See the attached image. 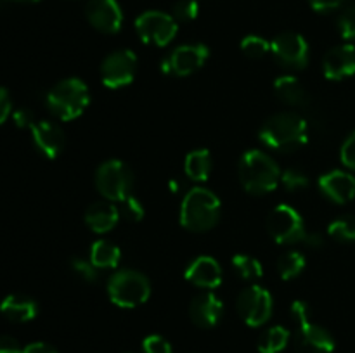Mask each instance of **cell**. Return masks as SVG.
I'll return each mask as SVG.
<instances>
[{
	"label": "cell",
	"mask_w": 355,
	"mask_h": 353,
	"mask_svg": "<svg viewBox=\"0 0 355 353\" xmlns=\"http://www.w3.org/2000/svg\"><path fill=\"white\" fill-rule=\"evenodd\" d=\"M239 180L250 194H269L279 183L281 170L269 154L253 149L239 159Z\"/></svg>",
	"instance_id": "3"
},
{
	"label": "cell",
	"mask_w": 355,
	"mask_h": 353,
	"mask_svg": "<svg viewBox=\"0 0 355 353\" xmlns=\"http://www.w3.org/2000/svg\"><path fill=\"white\" fill-rule=\"evenodd\" d=\"M274 89H276L277 97L284 104H290V106H305L309 102L307 90L304 89V85L295 76H279L276 80V83H274Z\"/></svg>",
	"instance_id": "22"
},
{
	"label": "cell",
	"mask_w": 355,
	"mask_h": 353,
	"mask_svg": "<svg viewBox=\"0 0 355 353\" xmlns=\"http://www.w3.org/2000/svg\"><path fill=\"white\" fill-rule=\"evenodd\" d=\"M322 71L328 80L349 78L355 73V47L350 44L338 45L326 54Z\"/></svg>",
	"instance_id": "18"
},
{
	"label": "cell",
	"mask_w": 355,
	"mask_h": 353,
	"mask_svg": "<svg viewBox=\"0 0 355 353\" xmlns=\"http://www.w3.org/2000/svg\"><path fill=\"white\" fill-rule=\"evenodd\" d=\"M120 220L118 206L111 203H94L85 211V224L96 234H106Z\"/></svg>",
	"instance_id": "20"
},
{
	"label": "cell",
	"mask_w": 355,
	"mask_h": 353,
	"mask_svg": "<svg viewBox=\"0 0 355 353\" xmlns=\"http://www.w3.org/2000/svg\"><path fill=\"white\" fill-rule=\"evenodd\" d=\"M186 279L205 289H215L222 284V269L211 256H198L186 269Z\"/></svg>",
	"instance_id": "19"
},
{
	"label": "cell",
	"mask_w": 355,
	"mask_h": 353,
	"mask_svg": "<svg viewBox=\"0 0 355 353\" xmlns=\"http://www.w3.org/2000/svg\"><path fill=\"white\" fill-rule=\"evenodd\" d=\"M189 315L198 327H215L224 315V303L217 294L201 293L191 301Z\"/></svg>",
	"instance_id": "15"
},
{
	"label": "cell",
	"mask_w": 355,
	"mask_h": 353,
	"mask_svg": "<svg viewBox=\"0 0 355 353\" xmlns=\"http://www.w3.org/2000/svg\"><path fill=\"white\" fill-rule=\"evenodd\" d=\"M137 71V57L132 51L123 48L107 55L101 66V78L107 89H123L130 85Z\"/></svg>",
	"instance_id": "11"
},
{
	"label": "cell",
	"mask_w": 355,
	"mask_h": 353,
	"mask_svg": "<svg viewBox=\"0 0 355 353\" xmlns=\"http://www.w3.org/2000/svg\"><path fill=\"white\" fill-rule=\"evenodd\" d=\"M135 30L144 44L165 47L175 38L179 24L170 14L162 10H148L135 19Z\"/></svg>",
	"instance_id": "9"
},
{
	"label": "cell",
	"mask_w": 355,
	"mask_h": 353,
	"mask_svg": "<svg viewBox=\"0 0 355 353\" xmlns=\"http://www.w3.org/2000/svg\"><path fill=\"white\" fill-rule=\"evenodd\" d=\"M340 158H342V163L347 168L355 170V132L352 135H349V138L343 142L342 151H340Z\"/></svg>",
	"instance_id": "36"
},
{
	"label": "cell",
	"mask_w": 355,
	"mask_h": 353,
	"mask_svg": "<svg viewBox=\"0 0 355 353\" xmlns=\"http://www.w3.org/2000/svg\"><path fill=\"white\" fill-rule=\"evenodd\" d=\"M14 2H38V0H14Z\"/></svg>",
	"instance_id": "45"
},
{
	"label": "cell",
	"mask_w": 355,
	"mask_h": 353,
	"mask_svg": "<svg viewBox=\"0 0 355 353\" xmlns=\"http://www.w3.org/2000/svg\"><path fill=\"white\" fill-rule=\"evenodd\" d=\"M291 315L298 324L295 346L298 353H333L335 352V339L321 325L311 322L309 307L305 301H293Z\"/></svg>",
	"instance_id": "5"
},
{
	"label": "cell",
	"mask_w": 355,
	"mask_h": 353,
	"mask_svg": "<svg viewBox=\"0 0 355 353\" xmlns=\"http://www.w3.org/2000/svg\"><path fill=\"white\" fill-rule=\"evenodd\" d=\"M118 211H120V218H125L127 221H139L144 218V208L141 201L135 199L134 196H127L123 201H120Z\"/></svg>",
	"instance_id": "30"
},
{
	"label": "cell",
	"mask_w": 355,
	"mask_h": 353,
	"mask_svg": "<svg viewBox=\"0 0 355 353\" xmlns=\"http://www.w3.org/2000/svg\"><path fill=\"white\" fill-rule=\"evenodd\" d=\"M10 109H12V102H10L9 92L0 87V125L9 118Z\"/></svg>",
	"instance_id": "40"
},
{
	"label": "cell",
	"mask_w": 355,
	"mask_h": 353,
	"mask_svg": "<svg viewBox=\"0 0 355 353\" xmlns=\"http://www.w3.org/2000/svg\"><path fill=\"white\" fill-rule=\"evenodd\" d=\"M31 130V137H33L35 145L38 151L49 159H54L61 154L62 147H64V134L61 128L51 121H35Z\"/></svg>",
	"instance_id": "17"
},
{
	"label": "cell",
	"mask_w": 355,
	"mask_h": 353,
	"mask_svg": "<svg viewBox=\"0 0 355 353\" xmlns=\"http://www.w3.org/2000/svg\"><path fill=\"white\" fill-rule=\"evenodd\" d=\"M307 121L297 113L274 114L260 128V141L281 152L297 151L307 142Z\"/></svg>",
	"instance_id": "1"
},
{
	"label": "cell",
	"mask_w": 355,
	"mask_h": 353,
	"mask_svg": "<svg viewBox=\"0 0 355 353\" xmlns=\"http://www.w3.org/2000/svg\"><path fill=\"white\" fill-rule=\"evenodd\" d=\"M267 230L270 237L279 244H297L304 242L309 232L305 230L304 218L290 204H279L270 211L267 218Z\"/></svg>",
	"instance_id": "8"
},
{
	"label": "cell",
	"mask_w": 355,
	"mask_h": 353,
	"mask_svg": "<svg viewBox=\"0 0 355 353\" xmlns=\"http://www.w3.org/2000/svg\"><path fill=\"white\" fill-rule=\"evenodd\" d=\"M107 294L116 307L135 308L146 303L151 294V282L137 270H120L107 282Z\"/></svg>",
	"instance_id": "6"
},
{
	"label": "cell",
	"mask_w": 355,
	"mask_h": 353,
	"mask_svg": "<svg viewBox=\"0 0 355 353\" xmlns=\"http://www.w3.org/2000/svg\"><path fill=\"white\" fill-rule=\"evenodd\" d=\"M328 232L331 234V237L336 239V241H355V217L349 215V217L338 218V220H335L333 224H329Z\"/></svg>",
	"instance_id": "28"
},
{
	"label": "cell",
	"mask_w": 355,
	"mask_h": 353,
	"mask_svg": "<svg viewBox=\"0 0 355 353\" xmlns=\"http://www.w3.org/2000/svg\"><path fill=\"white\" fill-rule=\"evenodd\" d=\"M232 266L238 270V273L245 280H255L263 275L262 263L257 258H253V256L236 255L234 258H232Z\"/></svg>",
	"instance_id": "27"
},
{
	"label": "cell",
	"mask_w": 355,
	"mask_h": 353,
	"mask_svg": "<svg viewBox=\"0 0 355 353\" xmlns=\"http://www.w3.org/2000/svg\"><path fill=\"white\" fill-rule=\"evenodd\" d=\"M71 269L75 270V273H78L83 280H87V282H94V280H97V266L90 262V258L89 260L73 258Z\"/></svg>",
	"instance_id": "34"
},
{
	"label": "cell",
	"mask_w": 355,
	"mask_h": 353,
	"mask_svg": "<svg viewBox=\"0 0 355 353\" xmlns=\"http://www.w3.org/2000/svg\"><path fill=\"white\" fill-rule=\"evenodd\" d=\"M168 185H170V190H172V192H177V190L180 189V183L177 182V180H170Z\"/></svg>",
	"instance_id": "44"
},
{
	"label": "cell",
	"mask_w": 355,
	"mask_h": 353,
	"mask_svg": "<svg viewBox=\"0 0 355 353\" xmlns=\"http://www.w3.org/2000/svg\"><path fill=\"white\" fill-rule=\"evenodd\" d=\"M220 218V199L205 187H194L180 204V224L191 232L210 230Z\"/></svg>",
	"instance_id": "2"
},
{
	"label": "cell",
	"mask_w": 355,
	"mask_h": 353,
	"mask_svg": "<svg viewBox=\"0 0 355 353\" xmlns=\"http://www.w3.org/2000/svg\"><path fill=\"white\" fill-rule=\"evenodd\" d=\"M162 71L165 73V75H172V66H170V62H168V57H166L165 61L162 62Z\"/></svg>",
	"instance_id": "43"
},
{
	"label": "cell",
	"mask_w": 355,
	"mask_h": 353,
	"mask_svg": "<svg viewBox=\"0 0 355 353\" xmlns=\"http://www.w3.org/2000/svg\"><path fill=\"white\" fill-rule=\"evenodd\" d=\"M322 242H324V241H322V237L319 234H307L304 244L311 246V248H321Z\"/></svg>",
	"instance_id": "42"
},
{
	"label": "cell",
	"mask_w": 355,
	"mask_h": 353,
	"mask_svg": "<svg viewBox=\"0 0 355 353\" xmlns=\"http://www.w3.org/2000/svg\"><path fill=\"white\" fill-rule=\"evenodd\" d=\"M90 102L89 87L78 78H66L55 83L47 93L49 109L59 120L69 121L78 118Z\"/></svg>",
	"instance_id": "4"
},
{
	"label": "cell",
	"mask_w": 355,
	"mask_h": 353,
	"mask_svg": "<svg viewBox=\"0 0 355 353\" xmlns=\"http://www.w3.org/2000/svg\"><path fill=\"white\" fill-rule=\"evenodd\" d=\"M0 311L10 322L23 324V322H30L37 317L38 305L37 301L23 296V294H10L0 303Z\"/></svg>",
	"instance_id": "21"
},
{
	"label": "cell",
	"mask_w": 355,
	"mask_h": 353,
	"mask_svg": "<svg viewBox=\"0 0 355 353\" xmlns=\"http://www.w3.org/2000/svg\"><path fill=\"white\" fill-rule=\"evenodd\" d=\"M241 51L250 59H262L270 52V42L262 37H257V35H250V37L243 38Z\"/></svg>",
	"instance_id": "29"
},
{
	"label": "cell",
	"mask_w": 355,
	"mask_h": 353,
	"mask_svg": "<svg viewBox=\"0 0 355 353\" xmlns=\"http://www.w3.org/2000/svg\"><path fill=\"white\" fill-rule=\"evenodd\" d=\"M290 341V331L283 325H274L267 329L259 338V352L260 353H281L286 348Z\"/></svg>",
	"instance_id": "25"
},
{
	"label": "cell",
	"mask_w": 355,
	"mask_h": 353,
	"mask_svg": "<svg viewBox=\"0 0 355 353\" xmlns=\"http://www.w3.org/2000/svg\"><path fill=\"white\" fill-rule=\"evenodd\" d=\"M198 12H200V7H198L196 0H180V2H177L172 9V16L177 23H179V21L187 23V21L196 19Z\"/></svg>",
	"instance_id": "31"
},
{
	"label": "cell",
	"mask_w": 355,
	"mask_h": 353,
	"mask_svg": "<svg viewBox=\"0 0 355 353\" xmlns=\"http://www.w3.org/2000/svg\"><path fill=\"white\" fill-rule=\"evenodd\" d=\"M236 307H238L239 317L246 325L260 327L272 315L274 303L269 291L260 286H250L239 294Z\"/></svg>",
	"instance_id": "10"
},
{
	"label": "cell",
	"mask_w": 355,
	"mask_h": 353,
	"mask_svg": "<svg viewBox=\"0 0 355 353\" xmlns=\"http://www.w3.org/2000/svg\"><path fill=\"white\" fill-rule=\"evenodd\" d=\"M184 172L194 182H205L211 172V154L208 149L189 152L184 161Z\"/></svg>",
	"instance_id": "23"
},
{
	"label": "cell",
	"mask_w": 355,
	"mask_h": 353,
	"mask_svg": "<svg viewBox=\"0 0 355 353\" xmlns=\"http://www.w3.org/2000/svg\"><path fill=\"white\" fill-rule=\"evenodd\" d=\"M12 118H14V123H16V127H19V128H31L35 125L33 113H31L30 109H26V107H21V109L14 111Z\"/></svg>",
	"instance_id": "37"
},
{
	"label": "cell",
	"mask_w": 355,
	"mask_h": 353,
	"mask_svg": "<svg viewBox=\"0 0 355 353\" xmlns=\"http://www.w3.org/2000/svg\"><path fill=\"white\" fill-rule=\"evenodd\" d=\"M85 14L89 23L103 33H116L123 21V12L116 0H90Z\"/></svg>",
	"instance_id": "13"
},
{
	"label": "cell",
	"mask_w": 355,
	"mask_h": 353,
	"mask_svg": "<svg viewBox=\"0 0 355 353\" xmlns=\"http://www.w3.org/2000/svg\"><path fill=\"white\" fill-rule=\"evenodd\" d=\"M319 189L333 203L345 204L355 197V176L343 170H333L321 175Z\"/></svg>",
	"instance_id": "16"
},
{
	"label": "cell",
	"mask_w": 355,
	"mask_h": 353,
	"mask_svg": "<svg viewBox=\"0 0 355 353\" xmlns=\"http://www.w3.org/2000/svg\"><path fill=\"white\" fill-rule=\"evenodd\" d=\"M338 28L345 40H355V6L343 10L338 19Z\"/></svg>",
	"instance_id": "33"
},
{
	"label": "cell",
	"mask_w": 355,
	"mask_h": 353,
	"mask_svg": "<svg viewBox=\"0 0 355 353\" xmlns=\"http://www.w3.org/2000/svg\"><path fill=\"white\" fill-rule=\"evenodd\" d=\"M142 352L144 353H173L172 346L163 336L153 334L142 341Z\"/></svg>",
	"instance_id": "35"
},
{
	"label": "cell",
	"mask_w": 355,
	"mask_h": 353,
	"mask_svg": "<svg viewBox=\"0 0 355 353\" xmlns=\"http://www.w3.org/2000/svg\"><path fill=\"white\" fill-rule=\"evenodd\" d=\"M305 269V256L300 251H288L277 260V272L281 279L291 280L302 273Z\"/></svg>",
	"instance_id": "26"
},
{
	"label": "cell",
	"mask_w": 355,
	"mask_h": 353,
	"mask_svg": "<svg viewBox=\"0 0 355 353\" xmlns=\"http://www.w3.org/2000/svg\"><path fill=\"white\" fill-rule=\"evenodd\" d=\"M0 353H23V346L12 336H0Z\"/></svg>",
	"instance_id": "38"
},
{
	"label": "cell",
	"mask_w": 355,
	"mask_h": 353,
	"mask_svg": "<svg viewBox=\"0 0 355 353\" xmlns=\"http://www.w3.org/2000/svg\"><path fill=\"white\" fill-rule=\"evenodd\" d=\"M23 353H58L55 348H52L47 343H31V345L24 346Z\"/></svg>",
	"instance_id": "41"
},
{
	"label": "cell",
	"mask_w": 355,
	"mask_h": 353,
	"mask_svg": "<svg viewBox=\"0 0 355 353\" xmlns=\"http://www.w3.org/2000/svg\"><path fill=\"white\" fill-rule=\"evenodd\" d=\"M120 249L114 246L113 242L101 239L96 241L90 248V262L97 266V269H114L120 263Z\"/></svg>",
	"instance_id": "24"
},
{
	"label": "cell",
	"mask_w": 355,
	"mask_h": 353,
	"mask_svg": "<svg viewBox=\"0 0 355 353\" xmlns=\"http://www.w3.org/2000/svg\"><path fill=\"white\" fill-rule=\"evenodd\" d=\"M207 45L203 44H186L177 47L172 54L168 55V62L172 66V75L177 76H189L205 64L208 59Z\"/></svg>",
	"instance_id": "14"
},
{
	"label": "cell",
	"mask_w": 355,
	"mask_h": 353,
	"mask_svg": "<svg viewBox=\"0 0 355 353\" xmlns=\"http://www.w3.org/2000/svg\"><path fill=\"white\" fill-rule=\"evenodd\" d=\"M281 182L288 190H300L309 185V176L298 168H288L281 173Z\"/></svg>",
	"instance_id": "32"
},
{
	"label": "cell",
	"mask_w": 355,
	"mask_h": 353,
	"mask_svg": "<svg viewBox=\"0 0 355 353\" xmlns=\"http://www.w3.org/2000/svg\"><path fill=\"white\" fill-rule=\"evenodd\" d=\"M315 12H331L342 6L343 0H309Z\"/></svg>",
	"instance_id": "39"
},
{
	"label": "cell",
	"mask_w": 355,
	"mask_h": 353,
	"mask_svg": "<svg viewBox=\"0 0 355 353\" xmlns=\"http://www.w3.org/2000/svg\"><path fill=\"white\" fill-rule=\"evenodd\" d=\"M132 183H134V176H132L130 168L120 159H110L103 163L96 172L97 189L107 201H113V203H120L125 197L130 196Z\"/></svg>",
	"instance_id": "7"
},
{
	"label": "cell",
	"mask_w": 355,
	"mask_h": 353,
	"mask_svg": "<svg viewBox=\"0 0 355 353\" xmlns=\"http://www.w3.org/2000/svg\"><path fill=\"white\" fill-rule=\"evenodd\" d=\"M270 52L286 68L300 69L309 62V45L302 35L284 31L270 42Z\"/></svg>",
	"instance_id": "12"
}]
</instances>
